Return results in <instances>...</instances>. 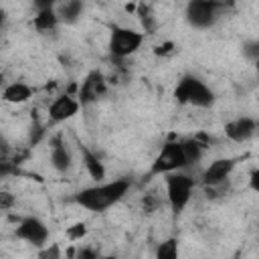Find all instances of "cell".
<instances>
[{
    "label": "cell",
    "instance_id": "obj_11",
    "mask_svg": "<svg viewBox=\"0 0 259 259\" xmlns=\"http://www.w3.org/2000/svg\"><path fill=\"white\" fill-rule=\"evenodd\" d=\"M103 93H105V77L99 71H91L85 77V81L81 83L79 93H77V99H79V103L83 107V105H89V103L97 101Z\"/></svg>",
    "mask_w": 259,
    "mask_h": 259
},
{
    "label": "cell",
    "instance_id": "obj_3",
    "mask_svg": "<svg viewBox=\"0 0 259 259\" xmlns=\"http://www.w3.org/2000/svg\"><path fill=\"white\" fill-rule=\"evenodd\" d=\"M164 182H166V198H168V204H170V208H172L174 214H180L186 208V204L190 202V198H192L194 178L180 170V172L166 174L164 176Z\"/></svg>",
    "mask_w": 259,
    "mask_h": 259
},
{
    "label": "cell",
    "instance_id": "obj_22",
    "mask_svg": "<svg viewBox=\"0 0 259 259\" xmlns=\"http://www.w3.org/2000/svg\"><path fill=\"white\" fill-rule=\"evenodd\" d=\"M85 235H87V227H85L83 223H75L73 227L67 229V237H69L71 241H81Z\"/></svg>",
    "mask_w": 259,
    "mask_h": 259
},
{
    "label": "cell",
    "instance_id": "obj_4",
    "mask_svg": "<svg viewBox=\"0 0 259 259\" xmlns=\"http://www.w3.org/2000/svg\"><path fill=\"white\" fill-rule=\"evenodd\" d=\"M184 168H188V166H186L182 142H168L160 148V152L152 160L148 176H166L172 172H180Z\"/></svg>",
    "mask_w": 259,
    "mask_h": 259
},
{
    "label": "cell",
    "instance_id": "obj_2",
    "mask_svg": "<svg viewBox=\"0 0 259 259\" xmlns=\"http://www.w3.org/2000/svg\"><path fill=\"white\" fill-rule=\"evenodd\" d=\"M172 95H174L176 103H180V105H192L198 109H208L214 105L212 89L202 79H198L196 75H190V73H186L178 79Z\"/></svg>",
    "mask_w": 259,
    "mask_h": 259
},
{
    "label": "cell",
    "instance_id": "obj_12",
    "mask_svg": "<svg viewBox=\"0 0 259 259\" xmlns=\"http://www.w3.org/2000/svg\"><path fill=\"white\" fill-rule=\"evenodd\" d=\"M79 152H81V160H83V166H85L87 174H89L97 184L103 182V178H105V166H103V162L99 160V156H97L95 152H91L85 144H79Z\"/></svg>",
    "mask_w": 259,
    "mask_h": 259
},
{
    "label": "cell",
    "instance_id": "obj_24",
    "mask_svg": "<svg viewBox=\"0 0 259 259\" xmlns=\"http://www.w3.org/2000/svg\"><path fill=\"white\" fill-rule=\"evenodd\" d=\"M249 188H251L255 194H259V168L251 170V174H249Z\"/></svg>",
    "mask_w": 259,
    "mask_h": 259
},
{
    "label": "cell",
    "instance_id": "obj_21",
    "mask_svg": "<svg viewBox=\"0 0 259 259\" xmlns=\"http://www.w3.org/2000/svg\"><path fill=\"white\" fill-rule=\"evenodd\" d=\"M38 259H63V255H61V247H59L57 243H49L47 247L40 249Z\"/></svg>",
    "mask_w": 259,
    "mask_h": 259
},
{
    "label": "cell",
    "instance_id": "obj_14",
    "mask_svg": "<svg viewBox=\"0 0 259 259\" xmlns=\"http://www.w3.org/2000/svg\"><path fill=\"white\" fill-rule=\"evenodd\" d=\"M32 93H34V89L30 85H26L22 81H14V83H10V85L4 87L2 99L6 103H16L18 105V103H26L32 97Z\"/></svg>",
    "mask_w": 259,
    "mask_h": 259
},
{
    "label": "cell",
    "instance_id": "obj_5",
    "mask_svg": "<svg viewBox=\"0 0 259 259\" xmlns=\"http://www.w3.org/2000/svg\"><path fill=\"white\" fill-rule=\"evenodd\" d=\"M223 8H225V4L217 2V0H190L184 8V16L192 28L206 30L217 24Z\"/></svg>",
    "mask_w": 259,
    "mask_h": 259
},
{
    "label": "cell",
    "instance_id": "obj_23",
    "mask_svg": "<svg viewBox=\"0 0 259 259\" xmlns=\"http://www.w3.org/2000/svg\"><path fill=\"white\" fill-rule=\"evenodd\" d=\"M75 259H99V251L91 245H83L75 251Z\"/></svg>",
    "mask_w": 259,
    "mask_h": 259
},
{
    "label": "cell",
    "instance_id": "obj_9",
    "mask_svg": "<svg viewBox=\"0 0 259 259\" xmlns=\"http://www.w3.org/2000/svg\"><path fill=\"white\" fill-rule=\"evenodd\" d=\"M79 107H81V103H79L77 95L63 93L57 99H53V103L49 105V117L53 123H63V121H69L71 117H75L79 113Z\"/></svg>",
    "mask_w": 259,
    "mask_h": 259
},
{
    "label": "cell",
    "instance_id": "obj_1",
    "mask_svg": "<svg viewBox=\"0 0 259 259\" xmlns=\"http://www.w3.org/2000/svg\"><path fill=\"white\" fill-rule=\"evenodd\" d=\"M130 188H132V182L127 178H117L111 182H99V184L81 188L75 194V202L89 212H103L109 206L117 204L127 194Z\"/></svg>",
    "mask_w": 259,
    "mask_h": 259
},
{
    "label": "cell",
    "instance_id": "obj_15",
    "mask_svg": "<svg viewBox=\"0 0 259 259\" xmlns=\"http://www.w3.org/2000/svg\"><path fill=\"white\" fill-rule=\"evenodd\" d=\"M83 2H79V0H65V2H61V4H57V16H59V20L61 22H65V24H75L79 18H81V14H83Z\"/></svg>",
    "mask_w": 259,
    "mask_h": 259
},
{
    "label": "cell",
    "instance_id": "obj_26",
    "mask_svg": "<svg viewBox=\"0 0 259 259\" xmlns=\"http://www.w3.org/2000/svg\"><path fill=\"white\" fill-rule=\"evenodd\" d=\"M172 42H164V45H158L156 47V55H166V53H170L172 51Z\"/></svg>",
    "mask_w": 259,
    "mask_h": 259
},
{
    "label": "cell",
    "instance_id": "obj_6",
    "mask_svg": "<svg viewBox=\"0 0 259 259\" xmlns=\"http://www.w3.org/2000/svg\"><path fill=\"white\" fill-rule=\"evenodd\" d=\"M146 34L127 26H113L109 34V53L115 59H127L136 55L144 42Z\"/></svg>",
    "mask_w": 259,
    "mask_h": 259
},
{
    "label": "cell",
    "instance_id": "obj_18",
    "mask_svg": "<svg viewBox=\"0 0 259 259\" xmlns=\"http://www.w3.org/2000/svg\"><path fill=\"white\" fill-rule=\"evenodd\" d=\"M178 253H180L178 239L176 237H170V239H164L162 243H158L154 257L156 259H178Z\"/></svg>",
    "mask_w": 259,
    "mask_h": 259
},
{
    "label": "cell",
    "instance_id": "obj_20",
    "mask_svg": "<svg viewBox=\"0 0 259 259\" xmlns=\"http://www.w3.org/2000/svg\"><path fill=\"white\" fill-rule=\"evenodd\" d=\"M138 8H140V20H142V26H144V34H152L154 28H156V20L150 14V6L140 4Z\"/></svg>",
    "mask_w": 259,
    "mask_h": 259
},
{
    "label": "cell",
    "instance_id": "obj_25",
    "mask_svg": "<svg viewBox=\"0 0 259 259\" xmlns=\"http://www.w3.org/2000/svg\"><path fill=\"white\" fill-rule=\"evenodd\" d=\"M12 204H14V198L10 196V192H2L0 194V208L2 210H8Z\"/></svg>",
    "mask_w": 259,
    "mask_h": 259
},
{
    "label": "cell",
    "instance_id": "obj_19",
    "mask_svg": "<svg viewBox=\"0 0 259 259\" xmlns=\"http://www.w3.org/2000/svg\"><path fill=\"white\" fill-rule=\"evenodd\" d=\"M241 53L247 61L251 63H259V38H249L241 45Z\"/></svg>",
    "mask_w": 259,
    "mask_h": 259
},
{
    "label": "cell",
    "instance_id": "obj_7",
    "mask_svg": "<svg viewBox=\"0 0 259 259\" xmlns=\"http://www.w3.org/2000/svg\"><path fill=\"white\" fill-rule=\"evenodd\" d=\"M14 237L32 245V247L42 249V247L49 245L51 233H49V227L38 217H24V219L18 221V225L14 229Z\"/></svg>",
    "mask_w": 259,
    "mask_h": 259
},
{
    "label": "cell",
    "instance_id": "obj_17",
    "mask_svg": "<svg viewBox=\"0 0 259 259\" xmlns=\"http://www.w3.org/2000/svg\"><path fill=\"white\" fill-rule=\"evenodd\" d=\"M204 142H200L198 138H190V140H182V150H184V158H186V166H194L200 162V158L204 156Z\"/></svg>",
    "mask_w": 259,
    "mask_h": 259
},
{
    "label": "cell",
    "instance_id": "obj_10",
    "mask_svg": "<svg viewBox=\"0 0 259 259\" xmlns=\"http://www.w3.org/2000/svg\"><path fill=\"white\" fill-rule=\"evenodd\" d=\"M259 130V123L253 117H235L225 123V136L235 144H245L251 138H255Z\"/></svg>",
    "mask_w": 259,
    "mask_h": 259
},
{
    "label": "cell",
    "instance_id": "obj_13",
    "mask_svg": "<svg viewBox=\"0 0 259 259\" xmlns=\"http://www.w3.org/2000/svg\"><path fill=\"white\" fill-rule=\"evenodd\" d=\"M51 164L61 174H65V172L71 170L73 156H71V150L67 148V144L63 140H55L53 142V146H51Z\"/></svg>",
    "mask_w": 259,
    "mask_h": 259
},
{
    "label": "cell",
    "instance_id": "obj_16",
    "mask_svg": "<svg viewBox=\"0 0 259 259\" xmlns=\"http://www.w3.org/2000/svg\"><path fill=\"white\" fill-rule=\"evenodd\" d=\"M59 24H61V20H59L55 8L38 10V12H34V16H32V26H34L38 32H51V30H55Z\"/></svg>",
    "mask_w": 259,
    "mask_h": 259
},
{
    "label": "cell",
    "instance_id": "obj_8",
    "mask_svg": "<svg viewBox=\"0 0 259 259\" xmlns=\"http://www.w3.org/2000/svg\"><path fill=\"white\" fill-rule=\"evenodd\" d=\"M235 166H237V160L235 158H217V160H212L204 168V172H202V184H204V188L223 186L229 180V176L233 174Z\"/></svg>",
    "mask_w": 259,
    "mask_h": 259
}]
</instances>
